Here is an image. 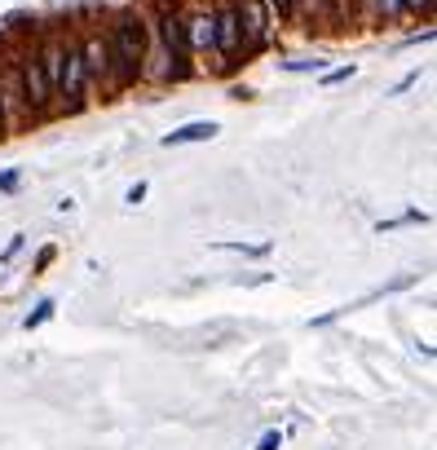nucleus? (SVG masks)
<instances>
[{"instance_id": "12", "label": "nucleus", "mask_w": 437, "mask_h": 450, "mask_svg": "<svg viewBox=\"0 0 437 450\" xmlns=\"http://www.w3.org/2000/svg\"><path fill=\"white\" fill-rule=\"evenodd\" d=\"M54 309H58V300H54V296H44V300H36V309H31L27 318H23V327H27V331H36V327H44L49 318H54Z\"/></svg>"}, {"instance_id": "11", "label": "nucleus", "mask_w": 437, "mask_h": 450, "mask_svg": "<svg viewBox=\"0 0 437 450\" xmlns=\"http://www.w3.org/2000/svg\"><path fill=\"white\" fill-rule=\"evenodd\" d=\"M261 5L270 9V18H274V27H278V31L296 23V0H261Z\"/></svg>"}, {"instance_id": "7", "label": "nucleus", "mask_w": 437, "mask_h": 450, "mask_svg": "<svg viewBox=\"0 0 437 450\" xmlns=\"http://www.w3.org/2000/svg\"><path fill=\"white\" fill-rule=\"evenodd\" d=\"M75 44H80V58H84V75H89L93 93H106V85H111V54H106V27H102V23H97V27H84L80 36H75Z\"/></svg>"}, {"instance_id": "14", "label": "nucleus", "mask_w": 437, "mask_h": 450, "mask_svg": "<svg viewBox=\"0 0 437 450\" xmlns=\"http://www.w3.org/2000/svg\"><path fill=\"white\" fill-rule=\"evenodd\" d=\"M54 261H58V247H54V243H44V247H40V256L31 261V274H44Z\"/></svg>"}, {"instance_id": "5", "label": "nucleus", "mask_w": 437, "mask_h": 450, "mask_svg": "<svg viewBox=\"0 0 437 450\" xmlns=\"http://www.w3.org/2000/svg\"><path fill=\"white\" fill-rule=\"evenodd\" d=\"M212 18H216V75H230L243 58L239 5L234 0H212Z\"/></svg>"}, {"instance_id": "15", "label": "nucleus", "mask_w": 437, "mask_h": 450, "mask_svg": "<svg viewBox=\"0 0 437 450\" xmlns=\"http://www.w3.org/2000/svg\"><path fill=\"white\" fill-rule=\"evenodd\" d=\"M402 13H407V18H415V13L433 18V0H402Z\"/></svg>"}, {"instance_id": "9", "label": "nucleus", "mask_w": 437, "mask_h": 450, "mask_svg": "<svg viewBox=\"0 0 437 450\" xmlns=\"http://www.w3.org/2000/svg\"><path fill=\"white\" fill-rule=\"evenodd\" d=\"M402 0H362V23H402Z\"/></svg>"}, {"instance_id": "13", "label": "nucleus", "mask_w": 437, "mask_h": 450, "mask_svg": "<svg viewBox=\"0 0 437 450\" xmlns=\"http://www.w3.org/2000/svg\"><path fill=\"white\" fill-rule=\"evenodd\" d=\"M354 75H358V66L345 62V66H336V71H323V75H318V85L331 89V85H345V80H354Z\"/></svg>"}, {"instance_id": "1", "label": "nucleus", "mask_w": 437, "mask_h": 450, "mask_svg": "<svg viewBox=\"0 0 437 450\" xmlns=\"http://www.w3.org/2000/svg\"><path fill=\"white\" fill-rule=\"evenodd\" d=\"M106 27V54H111V85L106 93L120 97L128 89L142 85V58H146V9L124 5L111 18H102Z\"/></svg>"}, {"instance_id": "18", "label": "nucleus", "mask_w": 437, "mask_h": 450, "mask_svg": "<svg viewBox=\"0 0 437 450\" xmlns=\"http://www.w3.org/2000/svg\"><path fill=\"white\" fill-rule=\"evenodd\" d=\"M146 194H150V186H146V181H137V186L124 194V204H128V208H137V204H146Z\"/></svg>"}, {"instance_id": "8", "label": "nucleus", "mask_w": 437, "mask_h": 450, "mask_svg": "<svg viewBox=\"0 0 437 450\" xmlns=\"http://www.w3.org/2000/svg\"><path fill=\"white\" fill-rule=\"evenodd\" d=\"M216 132H221V128H216L212 120H190V124L173 128V132H164L159 146H164V150H177V146H195V142H212Z\"/></svg>"}, {"instance_id": "6", "label": "nucleus", "mask_w": 437, "mask_h": 450, "mask_svg": "<svg viewBox=\"0 0 437 450\" xmlns=\"http://www.w3.org/2000/svg\"><path fill=\"white\" fill-rule=\"evenodd\" d=\"M239 5V27H243V58H257V54H265L283 31L274 27V18H270V9L261 5V0H234Z\"/></svg>"}, {"instance_id": "16", "label": "nucleus", "mask_w": 437, "mask_h": 450, "mask_svg": "<svg viewBox=\"0 0 437 450\" xmlns=\"http://www.w3.org/2000/svg\"><path fill=\"white\" fill-rule=\"evenodd\" d=\"M23 247H27V235H13V239L5 243V252H0V265H9L13 256H18V252H23Z\"/></svg>"}, {"instance_id": "2", "label": "nucleus", "mask_w": 437, "mask_h": 450, "mask_svg": "<svg viewBox=\"0 0 437 450\" xmlns=\"http://www.w3.org/2000/svg\"><path fill=\"white\" fill-rule=\"evenodd\" d=\"M150 27L164 44V58H168V85H186L195 80V58H190V44H186V23H181V9L177 5H159L150 9Z\"/></svg>"}, {"instance_id": "22", "label": "nucleus", "mask_w": 437, "mask_h": 450, "mask_svg": "<svg viewBox=\"0 0 437 450\" xmlns=\"http://www.w3.org/2000/svg\"><path fill=\"white\" fill-rule=\"evenodd\" d=\"M0 142H5V115H0Z\"/></svg>"}, {"instance_id": "3", "label": "nucleus", "mask_w": 437, "mask_h": 450, "mask_svg": "<svg viewBox=\"0 0 437 450\" xmlns=\"http://www.w3.org/2000/svg\"><path fill=\"white\" fill-rule=\"evenodd\" d=\"M13 71H18V85L27 97V111H31V124H44V120H58L54 115V93H49V80H44V66H40V49H18L13 54Z\"/></svg>"}, {"instance_id": "4", "label": "nucleus", "mask_w": 437, "mask_h": 450, "mask_svg": "<svg viewBox=\"0 0 437 450\" xmlns=\"http://www.w3.org/2000/svg\"><path fill=\"white\" fill-rule=\"evenodd\" d=\"M181 23H186V44H190V58H195V71L199 75H216V18H212V5L195 0V5L181 9Z\"/></svg>"}, {"instance_id": "10", "label": "nucleus", "mask_w": 437, "mask_h": 450, "mask_svg": "<svg viewBox=\"0 0 437 450\" xmlns=\"http://www.w3.org/2000/svg\"><path fill=\"white\" fill-rule=\"evenodd\" d=\"M212 252H234V256H270V252H274V243H270V239H261V243H234V239H226V243H212Z\"/></svg>"}, {"instance_id": "17", "label": "nucleus", "mask_w": 437, "mask_h": 450, "mask_svg": "<svg viewBox=\"0 0 437 450\" xmlns=\"http://www.w3.org/2000/svg\"><path fill=\"white\" fill-rule=\"evenodd\" d=\"M283 71H323V62L318 58H292V62H283Z\"/></svg>"}, {"instance_id": "19", "label": "nucleus", "mask_w": 437, "mask_h": 450, "mask_svg": "<svg viewBox=\"0 0 437 450\" xmlns=\"http://www.w3.org/2000/svg\"><path fill=\"white\" fill-rule=\"evenodd\" d=\"M419 75H424V71H411V75H402V80H398V85L389 89V97H402V93H407V89H411V85H419Z\"/></svg>"}, {"instance_id": "21", "label": "nucleus", "mask_w": 437, "mask_h": 450, "mask_svg": "<svg viewBox=\"0 0 437 450\" xmlns=\"http://www.w3.org/2000/svg\"><path fill=\"white\" fill-rule=\"evenodd\" d=\"M18 181H23V173H18V168L0 173V190H5V194H9V190H18Z\"/></svg>"}, {"instance_id": "20", "label": "nucleus", "mask_w": 437, "mask_h": 450, "mask_svg": "<svg viewBox=\"0 0 437 450\" xmlns=\"http://www.w3.org/2000/svg\"><path fill=\"white\" fill-rule=\"evenodd\" d=\"M257 450H283V432H278V428H270V432H265V437L257 442Z\"/></svg>"}]
</instances>
